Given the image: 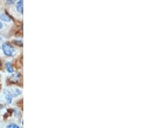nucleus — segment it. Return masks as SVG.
<instances>
[{"instance_id":"2","label":"nucleus","mask_w":156,"mask_h":128,"mask_svg":"<svg viewBox=\"0 0 156 128\" xmlns=\"http://www.w3.org/2000/svg\"><path fill=\"white\" fill-rule=\"evenodd\" d=\"M4 95H5V98H6L7 102L9 103L11 102V101H12V94H11L10 91L5 90V91H4Z\"/></svg>"},{"instance_id":"7","label":"nucleus","mask_w":156,"mask_h":128,"mask_svg":"<svg viewBox=\"0 0 156 128\" xmlns=\"http://www.w3.org/2000/svg\"><path fill=\"white\" fill-rule=\"evenodd\" d=\"M20 94H21V91L19 89H15L14 90V93L12 94V96H17V95H19Z\"/></svg>"},{"instance_id":"1","label":"nucleus","mask_w":156,"mask_h":128,"mask_svg":"<svg viewBox=\"0 0 156 128\" xmlns=\"http://www.w3.org/2000/svg\"><path fill=\"white\" fill-rule=\"evenodd\" d=\"M2 49L3 52L5 55L7 56H11L14 54V48L12 47V45L9 43H4L2 45Z\"/></svg>"},{"instance_id":"5","label":"nucleus","mask_w":156,"mask_h":128,"mask_svg":"<svg viewBox=\"0 0 156 128\" xmlns=\"http://www.w3.org/2000/svg\"><path fill=\"white\" fill-rule=\"evenodd\" d=\"M5 68H6V69H7V71H8L9 73H13L14 69H13L11 64H10V62H6V63H5Z\"/></svg>"},{"instance_id":"11","label":"nucleus","mask_w":156,"mask_h":128,"mask_svg":"<svg viewBox=\"0 0 156 128\" xmlns=\"http://www.w3.org/2000/svg\"><path fill=\"white\" fill-rule=\"evenodd\" d=\"M0 65H1V61H0Z\"/></svg>"},{"instance_id":"4","label":"nucleus","mask_w":156,"mask_h":128,"mask_svg":"<svg viewBox=\"0 0 156 128\" xmlns=\"http://www.w3.org/2000/svg\"><path fill=\"white\" fill-rule=\"evenodd\" d=\"M0 18H1L2 21H4V22H10V21L11 20L10 17L9 15H6V14H2V15L0 16Z\"/></svg>"},{"instance_id":"6","label":"nucleus","mask_w":156,"mask_h":128,"mask_svg":"<svg viewBox=\"0 0 156 128\" xmlns=\"http://www.w3.org/2000/svg\"><path fill=\"white\" fill-rule=\"evenodd\" d=\"M6 128H20V127L17 126V124H10V125H8V126L6 127Z\"/></svg>"},{"instance_id":"9","label":"nucleus","mask_w":156,"mask_h":128,"mask_svg":"<svg viewBox=\"0 0 156 128\" xmlns=\"http://www.w3.org/2000/svg\"><path fill=\"white\" fill-rule=\"evenodd\" d=\"M2 27H3V24H2V23L0 22V29H2Z\"/></svg>"},{"instance_id":"10","label":"nucleus","mask_w":156,"mask_h":128,"mask_svg":"<svg viewBox=\"0 0 156 128\" xmlns=\"http://www.w3.org/2000/svg\"><path fill=\"white\" fill-rule=\"evenodd\" d=\"M1 40H2V38H1V37H0V41H1Z\"/></svg>"},{"instance_id":"3","label":"nucleus","mask_w":156,"mask_h":128,"mask_svg":"<svg viewBox=\"0 0 156 128\" xmlns=\"http://www.w3.org/2000/svg\"><path fill=\"white\" fill-rule=\"evenodd\" d=\"M17 11L20 13V14H23L24 10H23V1H18L17 3Z\"/></svg>"},{"instance_id":"8","label":"nucleus","mask_w":156,"mask_h":128,"mask_svg":"<svg viewBox=\"0 0 156 128\" xmlns=\"http://www.w3.org/2000/svg\"><path fill=\"white\" fill-rule=\"evenodd\" d=\"M7 3H8V4H13L14 2H13V1H10V2H7Z\"/></svg>"}]
</instances>
